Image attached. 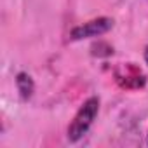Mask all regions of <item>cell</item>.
<instances>
[{
    "label": "cell",
    "instance_id": "cell-2",
    "mask_svg": "<svg viewBox=\"0 0 148 148\" xmlns=\"http://www.w3.org/2000/svg\"><path fill=\"white\" fill-rule=\"evenodd\" d=\"M113 28V19L112 18H96L91 19L80 26H75L70 32V40L77 42V40H84V38H92V37H101L105 33H108Z\"/></svg>",
    "mask_w": 148,
    "mask_h": 148
},
{
    "label": "cell",
    "instance_id": "cell-6",
    "mask_svg": "<svg viewBox=\"0 0 148 148\" xmlns=\"http://www.w3.org/2000/svg\"><path fill=\"white\" fill-rule=\"evenodd\" d=\"M145 61H146V64H148V45H146V49H145Z\"/></svg>",
    "mask_w": 148,
    "mask_h": 148
},
{
    "label": "cell",
    "instance_id": "cell-3",
    "mask_svg": "<svg viewBox=\"0 0 148 148\" xmlns=\"http://www.w3.org/2000/svg\"><path fill=\"white\" fill-rule=\"evenodd\" d=\"M115 80L122 89H141L146 84V77L134 63H124L115 71Z\"/></svg>",
    "mask_w": 148,
    "mask_h": 148
},
{
    "label": "cell",
    "instance_id": "cell-4",
    "mask_svg": "<svg viewBox=\"0 0 148 148\" xmlns=\"http://www.w3.org/2000/svg\"><path fill=\"white\" fill-rule=\"evenodd\" d=\"M16 87H18V92H19V98L23 101H28L33 92H35V82L33 79L25 71H19L16 75Z\"/></svg>",
    "mask_w": 148,
    "mask_h": 148
},
{
    "label": "cell",
    "instance_id": "cell-1",
    "mask_svg": "<svg viewBox=\"0 0 148 148\" xmlns=\"http://www.w3.org/2000/svg\"><path fill=\"white\" fill-rule=\"evenodd\" d=\"M98 113H99V98H96V96L87 98L84 101V105L79 108V112L75 113V117L70 122V125H68V131H66L68 141L77 143L79 139H82L87 134V131L91 129Z\"/></svg>",
    "mask_w": 148,
    "mask_h": 148
},
{
    "label": "cell",
    "instance_id": "cell-5",
    "mask_svg": "<svg viewBox=\"0 0 148 148\" xmlns=\"http://www.w3.org/2000/svg\"><path fill=\"white\" fill-rule=\"evenodd\" d=\"M91 51H92V54L94 56H112L113 54V47H110L108 44H105V42H98V44H94L92 47H91Z\"/></svg>",
    "mask_w": 148,
    "mask_h": 148
}]
</instances>
